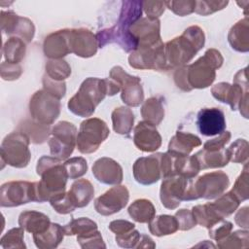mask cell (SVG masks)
Masks as SVG:
<instances>
[{
	"label": "cell",
	"instance_id": "cell-1",
	"mask_svg": "<svg viewBox=\"0 0 249 249\" xmlns=\"http://www.w3.org/2000/svg\"><path fill=\"white\" fill-rule=\"evenodd\" d=\"M105 94H108L107 80L89 78L82 84L77 94L69 100V110L76 115L89 117Z\"/></svg>",
	"mask_w": 249,
	"mask_h": 249
},
{
	"label": "cell",
	"instance_id": "cell-2",
	"mask_svg": "<svg viewBox=\"0 0 249 249\" xmlns=\"http://www.w3.org/2000/svg\"><path fill=\"white\" fill-rule=\"evenodd\" d=\"M204 44V34L197 26L185 30L184 34L170 41L166 45L168 62L180 65L188 62Z\"/></svg>",
	"mask_w": 249,
	"mask_h": 249
},
{
	"label": "cell",
	"instance_id": "cell-3",
	"mask_svg": "<svg viewBox=\"0 0 249 249\" xmlns=\"http://www.w3.org/2000/svg\"><path fill=\"white\" fill-rule=\"evenodd\" d=\"M223 58L216 50H208L205 54L188 68H184V73L188 76L186 80V90L191 88H206L215 79V69L222 64Z\"/></svg>",
	"mask_w": 249,
	"mask_h": 249
},
{
	"label": "cell",
	"instance_id": "cell-4",
	"mask_svg": "<svg viewBox=\"0 0 249 249\" xmlns=\"http://www.w3.org/2000/svg\"><path fill=\"white\" fill-rule=\"evenodd\" d=\"M28 143L29 139L24 133L13 132L8 135L2 143V161L15 167L26 166L30 159Z\"/></svg>",
	"mask_w": 249,
	"mask_h": 249
},
{
	"label": "cell",
	"instance_id": "cell-5",
	"mask_svg": "<svg viewBox=\"0 0 249 249\" xmlns=\"http://www.w3.org/2000/svg\"><path fill=\"white\" fill-rule=\"evenodd\" d=\"M109 134L106 124L99 119H89L81 124L77 145L82 153H92L97 150Z\"/></svg>",
	"mask_w": 249,
	"mask_h": 249
},
{
	"label": "cell",
	"instance_id": "cell-6",
	"mask_svg": "<svg viewBox=\"0 0 249 249\" xmlns=\"http://www.w3.org/2000/svg\"><path fill=\"white\" fill-rule=\"evenodd\" d=\"M229 185L228 176L223 172H212L199 177L194 186L188 191L187 200L197 197L213 198L227 189Z\"/></svg>",
	"mask_w": 249,
	"mask_h": 249
},
{
	"label": "cell",
	"instance_id": "cell-7",
	"mask_svg": "<svg viewBox=\"0 0 249 249\" xmlns=\"http://www.w3.org/2000/svg\"><path fill=\"white\" fill-rule=\"evenodd\" d=\"M76 127L68 122L58 123L53 129L49 141L51 153L59 160L68 158L74 149Z\"/></svg>",
	"mask_w": 249,
	"mask_h": 249
},
{
	"label": "cell",
	"instance_id": "cell-8",
	"mask_svg": "<svg viewBox=\"0 0 249 249\" xmlns=\"http://www.w3.org/2000/svg\"><path fill=\"white\" fill-rule=\"evenodd\" d=\"M29 201H36L35 183L9 182L1 187V206H18Z\"/></svg>",
	"mask_w": 249,
	"mask_h": 249
},
{
	"label": "cell",
	"instance_id": "cell-9",
	"mask_svg": "<svg viewBox=\"0 0 249 249\" xmlns=\"http://www.w3.org/2000/svg\"><path fill=\"white\" fill-rule=\"evenodd\" d=\"M30 113L41 123L52 124L58 116L59 101L51 93L37 91L30 100Z\"/></svg>",
	"mask_w": 249,
	"mask_h": 249
},
{
	"label": "cell",
	"instance_id": "cell-10",
	"mask_svg": "<svg viewBox=\"0 0 249 249\" xmlns=\"http://www.w3.org/2000/svg\"><path fill=\"white\" fill-rule=\"evenodd\" d=\"M110 74L120 85H124L122 93V99L124 102L130 106H137L142 102L143 91L139 85V78L129 76L124 73L121 67H114Z\"/></svg>",
	"mask_w": 249,
	"mask_h": 249
},
{
	"label": "cell",
	"instance_id": "cell-11",
	"mask_svg": "<svg viewBox=\"0 0 249 249\" xmlns=\"http://www.w3.org/2000/svg\"><path fill=\"white\" fill-rule=\"evenodd\" d=\"M187 178L179 176L178 178H166L160 189V199L162 204L170 209L177 207L182 199H186L188 192Z\"/></svg>",
	"mask_w": 249,
	"mask_h": 249
},
{
	"label": "cell",
	"instance_id": "cell-12",
	"mask_svg": "<svg viewBox=\"0 0 249 249\" xmlns=\"http://www.w3.org/2000/svg\"><path fill=\"white\" fill-rule=\"evenodd\" d=\"M128 200V192L125 187H114L95 200V209L102 215L119 212Z\"/></svg>",
	"mask_w": 249,
	"mask_h": 249
},
{
	"label": "cell",
	"instance_id": "cell-13",
	"mask_svg": "<svg viewBox=\"0 0 249 249\" xmlns=\"http://www.w3.org/2000/svg\"><path fill=\"white\" fill-rule=\"evenodd\" d=\"M197 126L203 135L221 134L226 127L224 113L218 108H204L200 110L197 115Z\"/></svg>",
	"mask_w": 249,
	"mask_h": 249
},
{
	"label": "cell",
	"instance_id": "cell-14",
	"mask_svg": "<svg viewBox=\"0 0 249 249\" xmlns=\"http://www.w3.org/2000/svg\"><path fill=\"white\" fill-rule=\"evenodd\" d=\"M133 171L135 179L141 184L147 185L158 181L161 176L160 154L137 160L133 166Z\"/></svg>",
	"mask_w": 249,
	"mask_h": 249
},
{
	"label": "cell",
	"instance_id": "cell-15",
	"mask_svg": "<svg viewBox=\"0 0 249 249\" xmlns=\"http://www.w3.org/2000/svg\"><path fill=\"white\" fill-rule=\"evenodd\" d=\"M134 143L138 149L151 152L157 150L160 145V136L154 124L148 122L139 123L134 131Z\"/></svg>",
	"mask_w": 249,
	"mask_h": 249
},
{
	"label": "cell",
	"instance_id": "cell-16",
	"mask_svg": "<svg viewBox=\"0 0 249 249\" xmlns=\"http://www.w3.org/2000/svg\"><path fill=\"white\" fill-rule=\"evenodd\" d=\"M69 44L71 52L81 56H90L96 52L95 37L89 30H70Z\"/></svg>",
	"mask_w": 249,
	"mask_h": 249
},
{
	"label": "cell",
	"instance_id": "cell-17",
	"mask_svg": "<svg viewBox=\"0 0 249 249\" xmlns=\"http://www.w3.org/2000/svg\"><path fill=\"white\" fill-rule=\"evenodd\" d=\"M92 173L96 179L106 184H118L122 181V168L111 159L103 158L95 161Z\"/></svg>",
	"mask_w": 249,
	"mask_h": 249
},
{
	"label": "cell",
	"instance_id": "cell-18",
	"mask_svg": "<svg viewBox=\"0 0 249 249\" xmlns=\"http://www.w3.org/2000/svg\"><path fill=\"white\" fill-rule=\"evenodd\" d=\"M70 30H60L46 38L44 51L47 56L60 57L71 52L69 44Z\"/></svg>",
	"mask_w": 249,
	"mask_h": 249
},
{
	"label": "cell",
	"instance_id": "cell-19",
	"mask_svg": "<svg viewBox=\"0 0 249 249\" xmlns=\"http://www.w3.org/2000/svg\"><path fill=\"white\" fill-rule=\"evenodd\" d=\"M18 224L22 229L32 233H41L51 225L49 217L36 211L22 212L18 219Z\"/></svg>",
	"mask_w": 249,
	"mask_h": 249
},
{
	"label": "cell",
	"instance_id": "cell-20",
	"mask_svg": "<svg viewBox=\"0 0 249 249\" xmlns=\"http://www.w3.org/2000/svg\"><path fill=\"white\" fill-rule=\"evenodd\" d=\"M94 190L91 184L87 180H79L72 185L68 192V196L75 207H83L88 205L92 198Z\"/></svg>",
	"mask_w": 249,
	"mask_h": 249
},
{
	"label": "cell",
	"instance_id": "cell-21",
	"mask_svg": "<svg viewBox=\"0 0 249 249\" xmlns=\"http://www.w3.org/2000/svg\"><path fill=\"white\" fill-rule=\"evenodd\" d=\"M200 140L196 135L178 131L169 143V152L176 155L187 156L194 147L200 145Z\"/></svg>",
	"mask_w": 249,
	"mask_h": 249
},
{
	"label": "cell",
	"instance_id": "cell-22",
	"mask_svg": "<svg viewBox=\"0 0 249 249\" xmlns=\"http://www.w3.org/2000/svg\"><path fill=\"white\" fill-rule=\"evenodd\" d=\"M64 230L58 224H51L50 227L41 233L33 235L37 247L52 248L56 247L63 238Z\"/></svg>",
	"mask_w": 249,
	"mask_h": 249
},
{
	"label": "cell",
	"instance_id": "cell-23",
	"mask_svg": "<svg viewBox=\"0 0 249 249\" xmlns=\"http://www.w3.org/2000/svg\"><path fill=\"white\" fill-rule=\"evenodd\" d=\"M239 93H241V89L238 87H231L227 83H220L212 89V94L214 97L219 99L221 102L229 103L232 110L236 109Z\"/></svg>",
	"mask_w": 249,
	"mask_h": 249
},
{
	"label": "cell",
	"instance_id": "cell-24",
	"mask_svg": "<svg viewBox=\"0 0 249 249\" xmlns=\"http://www.w3.org/2000/svg\"><path fill=\"white\" fill-rule=\"evenodd\" d=\"M129 215L137 222L147 223L154 218L155 208L153 204L146 199L134 201L128 208Z\"/></svg>",
	"mask_w": 249,
	"mask_h": 249
},
{
	"label": "cell",
	"instance_id": "cell-25",
	"mask_svg": "<svg viewBox=\"0 0 249 249\" xmlns=\"http://www.w3.org/2000/svg\"><path fill=\"white\" fill-rule=\"evenodd\" d=\"M113 127L118 133H128L133 124V114L128 108H118L112 114Z\"/></svg>",
	"mask_w": 249,
	"mask_h": 249
},
{
	"label": "cell",
	"instance_id": "cell-26",
	"mask_svg": "<svg viewBox=\"0 0 249 249\" xmlns=\"http://www.w3.org/2000/svg\"><path fill=\"white\" fill-rule=\"evenodd\" d=\"M150 231L153 234L160 236L170 234L177 231L178 222L176 218L169 215H160L150 224Z\"/></svg>",
	"mask_w": 249,
	"mask_h": 249
},
{
	"label": "cell",
	"instance_id": "cell-27",
	"mask_svg": "<svg viewBox=\"0 0 249 249\" xmlns=\"http://www.w3.org/2000/svg\"><path fill=\"white\" fill-rule=\"evenodd\" d=\"M143 118L152 124H158L163 118L164 110L160 102L156 98L148 99L141 110Z\"/></svg>",
	"mask_w": 249,
	"mask_h": 249
},
{
	"label": "cell",
	"instance_id": "cell-28",
	"mask_svg": "<svg viewBox=\"0 0 249 249\" xmlns=\"http://www.w3.org/2000/svg\"><path fill=\"white\" fill-rule=\"evenodd\" d=\"M25 53L24 43L19 38H10L4 46V55L8 62L18 63Z\"/></svg>",
	"mask_w": 249,
	"mask_h": 249
},
{
	"label": "cell",
	"instance_id": "cell-29",
	"mask_svg": "<svg viewBox=\"0 0 249 249\" xmlns=\"http://www.w3.org/2000/svg\"><path fill=\"white\" fill-rule=\"evenodd\" d=\"M97 229V226L94 222L87 218H81L79 220H73L68 225H66L63 230L65 234H86L90 231H93Z\"/></svg>",
	"mask_w": 249,
	"mask_h": 249
},
{
	"label": "cell",
	"instance_id": "cell-30",
	"mask_svg": "<svg viewBox=\"0 0 249 249\" xmlns=\"http://www.w3.org/2000/svg\"><path fill=\"white\" fill-rule=\"evenodd\" d=\"M46 69L49 76H51L53 80H63L71 73L70 67L64 60L49 61V63L46 65Z\"/></svg>",
	"mask_w": 249,
	"mask_h": 249
},
{
	"label": "cell",
	"instance_id": "cell-31",
	"mask_svg": "<svg viewBox=\"0 0 249 249\" xmlns=\"http://www.w3.org/2000/svg\"><path fill=\"white\" fill-rule=\"evenodd\" d=\"M22 236H23V230L21 227L17 229H12L1 238V246L3 248H15V247L24 248L25 245L22 242Z\"/></svg>",
	"mask_w": 249,
	"mask_h": 249
},
{
	"label": "cell",
	"instance_id": "cell-32",
	"mask_svg": "<svg viewBox=\"0 0 249 249\" xmlns=\"http://www.w3.org/2000/svg\"><path fill=\"white\" fill-rule=\"evenodd\" d=\"M67 176L75 179L87 172V161L83 158H74L67 160L64 164Z\"/></svg>",
	"mask_w": 249,
	"mask_h": 249
},
{
	"label": "cell",
	"instance_id": "cell-33",
	"mask_svg": "<svg viewBox=\"0 0 249 249\" xmlns=\"http://www.w3.org/2000/svg\"><path fill=\"white\" fill-rule=\"evenodd\" d=\"M176 220L178 222V228L180 230H190L196 225V219L192 212L186 209H182L176 213Z\"/></svg>",
	"mask_w": 249,
	"mask_h": 249
},
{
	"label": "cell",
	"instance_id": "cell-34",
	"mask_svg": "<svg viewBox=\"0 0 249 249\" xmlns=\"http://www.w3.org/2000/svg\"><path fill=\"white\" fill-rule=\"evenodd\" d=\"M231 230V223L222 222L221 224L213 225L210 228L209 235L217 241H220L223 237L229 234V231Z\"/></svg>",
	"mask_w": 249,
	"mask_h": 249
},
{
	"label": "cell",
	"instance_id": "cell-35",
	"mask_svg": "<svg viewBox=\"0 0 249 249\" xmlns=\"http://www.w3.org/2000/svg\"><path fill=\"white\" fill-rule=\"evenodd\" d=\"M132 231V230H131ZM127 231L123 234H119L116 236V240L122 247H134L135 242L139 241V233L137 231Z\"/></svg>",
	"mask_w": 249,
	"mask_h": 249
},
{
	"label": "cell",
	"instance_id": "cell-36",
	"mask_svg": "<svg viewBox=\"0 0 249 249\" xmlns=\"http://www.w3.org/2000/svg\"><path fill=\"white\" fill-rule=\"evenodd\" d=\"M110 230L114 232H116V234H123L131 230L134 229V225L127 222V221H114L110 224L109 226Z\"/></svg>",
	"mask_w": 249,
	"mask_h": 249
}]
</instances>
